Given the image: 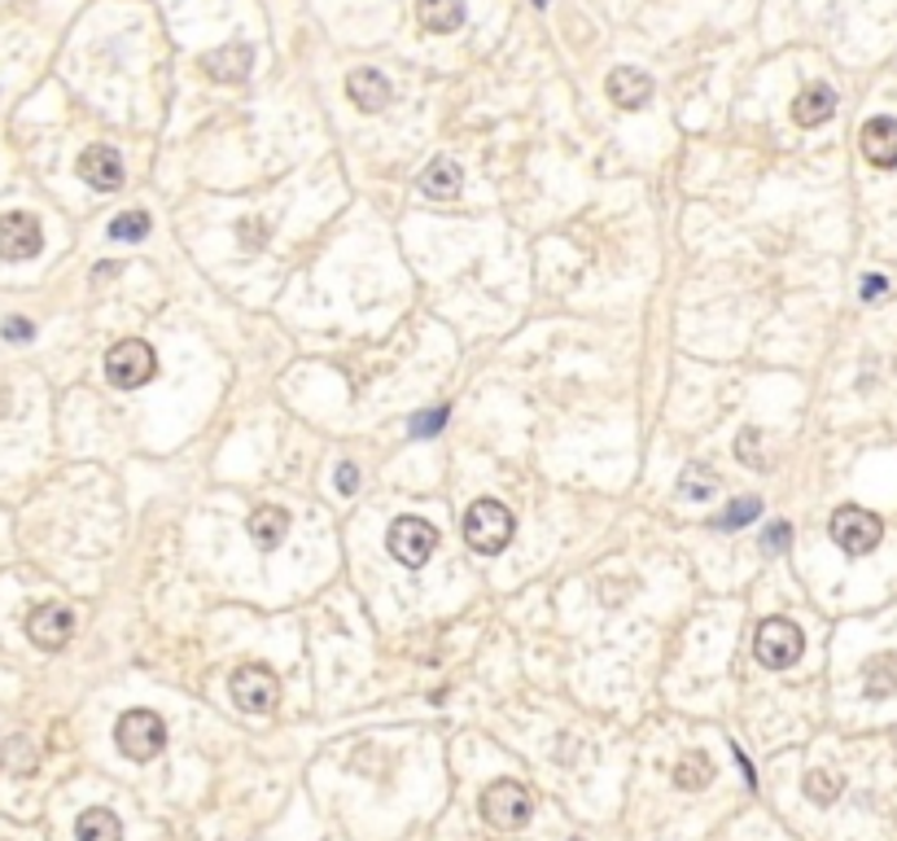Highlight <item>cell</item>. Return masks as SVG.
<instances>
[{"instance_id":"1","label":"cell","mask_w":897,"mask_h":841,"mask_svg":"<svg viewBox=\"0 0 897 841\" xmlns=\"http://www.w3.org/2000/svg\"><path fill=\"white\" fill-rule=\"evenodd\" d=\"M513 530H517V522H513L508 504H499V500H490V495L473 500L468 513H464V539H468V548L482 553V557H499V553L513 544Z\"/></svg>"},{"instance_id":"2","label":"cell","mask_w":897,"mask_h":841,"mask_svg":"<svg viewBox=\"0 0 897 841\" xmlns=\"http://www.w3.org/2000/svg\"><path fill=\"white\" fill-rule=\"evenodd\" d=\"M114 745H118L123 758L149 763V758H158L167 749V723H162V715L136 706V711H127L123 719L114 723Z\"/></svg>"},{"instance_id":"3","label":"cell","mask_w":897,"mask_h":841,"mask_svg":"<svg viewBox=\"0 0 897 841\" xmlns=\"http://www.w3.org/2000/svg\"><path fill=\"white\" fill-rule=\"evenodd\" d=\"M530 816H535V798H530L526 785H517V780H495V785H486V793H482V820H486L490 829L517 833V829L530 824Z\"/></svg>"},{"instance_id":"4","label":"cell","mask_w":897,"mask_h":841,"mask_svg":"<svg viewBox=\"0 0 897 841\" xmlns=\"http://www.w3.org/2000/svg\"><path fill=\"white\" fill-rule=\"evenodd\" d=\"M827 530H832V539H836V548H841L845 557H867V553L885 539V522H880L872 508H858V504L836 508L832 522H827Z\"/></svg>"},{"instance_id":"5","label":"cell","mask_w":897,"mask_h":841,"mask_svg":"<svg viewBox=\"0 0 897 841\" xmlns=\"http://www.w3.org/2000/svg\"><path fill=\"white\" fill-rule=\"evenodd\" d=\"M805 649V635L796 622L788 618H762L758 622V635H753V658L767 666V671H788Z\"/></svg>"},{"instance_id":"6","label":"cell","mask_w":897,"mask_h":841,"mask_svg":"<svg viewBox=\"0 0 897 841\" xmlns=\"http://www.w3.org/2000/svg\"><path fill=\"white\" fill-rule=\"evenodd\" d=\"M386 548L403 570H421L439 548V530L425 517H399L386 535Z\"/></svg>"},{"instance_id":"7","label":"cell","mask_w":897,"mask_h":841,"mask_svg":"<svg viewBox=\"0 0 897 841\" xmlns=\"http://www.w3.org/2000/svg\"><path fill=\"white\" fill-rule=\"evenodd\" d=\"M154 372H158V360H154L149 343H140V338H123L118 347H110V356H106V377H110V386H118V390L149 386Z\"/></svg>"},{"instance_id":"8","label":"cell","mask_w":897,"mask_h":841,"mask_svg":"<svg viewBox=\"0 0 897 841\" xmlns=\"http://www.w3.org/2000/svg\"><path fill=\"white\" fill-rule=\"evenodd\" d=\"M232 702L245 711V715H272L276 702H281V684L267 666H241L232 671Z\"/></svg>"},{"instance_id":"9","label":"cell","mask_w":897,"mask_h":841,"mask_svg":"<svg viewBox=\"0 0 897 841\" xmlns=\"http://www.w3.org/2000/svg\"><path fill=\"white\" fill-rule=\"evenodd\" d=\"M40 245H44V233H40V220L31 211H4L0 215V259L22 263V259H35Z\"/></svg>"},{"instance_id":"10","label":"cell","mask_w":897,"mask_h":841,"mask_svg":"<svg viewBox=\"0 0 897 841\" xmlns=\"http://www.w3.org/2000/svg\"><path fill=\"white\" fill-rule=\"evenodd\" d=\"M27 635H31L35 649L57 653V649L71 644V635H75V618H71L66 605L49 601V605H40V609H31V618H27Z\"/></svg>"},{"instance_id":"11","label":"cell","mask_w":897,"mask_h":841,"mask_svg":"<svg viewBox=\"0 0 897 841\" xmlns=\"http://www.w3.org/2000/svg\"><path fill=\"white\" fill-rule=\"evenodd\" d=\"M80 176H84V185H93L97 193H114V189H123V158H118V149H110V145H88L84 154H80Z\"/></svg>"},{"instance_id":"12","label":"cell","mask_w":897,"mask_h":841,"mask_svg":"<svg viewBox=\"0 0 897 841\" xmlns=\"http://www.w3.org/2000/svg\"><path fill=\"white\" fill-rule=\"evenodd\" d=\"M250 66H254V49L232 40V44H220L202 57V71L215 80V84H245L250 80Z\"/></svg>"},{"instance_id":"13","label":"cell","mask_w":897,"mask_h":841,"mask_svg":"<svg viewBox=\"0 0 897 841\" xmlns=\"http://www.w3.org/2000/svg\"><path fill=\"white\" fill-rule=\"evenodd\" d=\"M858 140H863V158H867L872 167L894 171L897 167V119H889V115L867 119L863 123V132H858Z\"/></svg>"},{"instance_id":"14","label":"cell","mask_w":897,"mask_h":841,"mask_svg":"<svg viewBox=\"0 0 897 841\" xmlns=\"http://www.w3.org/2000/svg\"><path fill=\"white\" fill-rule=\"evenodd\" d=\"M604 93H609V102L622 106V111H644L648 97H653V80H648L644 71H635V66H618V71H609Z\"/></svg>"},{"instance_id":"15","label":"cell","mask_w":897,"mask_h":841,"mask_svg":"<svg viewBox=\"0 0 897 841\" xmlns=\"http://www.w3.org/2000/svg\"><path fill=\"white\" fill-rule=\"evenodd\" d=\"M346 97H350L363 115H377V111L390 106V80H386L381 71H372V66L350 71V75H346Z\"/></svg>"},{"instance_id":"16","label":"cell","mask_w":897,"mask_h":841,"mask_svg":"<svg viewBox=\"0 0 897 841\" xmlns=\"http://www.w3.org/2000/svg\"><path fill=\"white\" fill-rule=\"evenodd\" d=\"M460 189H464V171H460V162L447 158V154H439V158L421 171V193H425V198L451 202V198H460Z\"/></svg>"},{"instance_id":"17","label":"cell","mask_w":897,"mask_h":841,"mask_svg":"<svg viewBox=\"0 0 897 841\" xmlns=\"http://www.w3.org/2000/svg\"><path fill=\"white\" fill-rule=\"evenodd\" d=\"M832 115H836V93L827 84H805L792 102V119L801 127H823Z\"/></svg>"},{"instance_id":"18","label":"cell","mask_w":897,"mask_h":841,"mask_svg":"<svg viewBox=\"0 0 897 841\" xmlns=\"http://www.w3.org/2000/svg\"><path fill=\"white\" fill-rule=\"evenodd\" d=\"M250 539L263 548V553H272V548H281L285 544V535H289V513L285 508H276V504H263V508H254L250 513Z\"/></svg>"},{"instance_id":"19","label":"cell","mask_w":897,"mask_h":841,"mask_svg":"<svg viewBox=\"0 0 897 841\" xmlns=\"http://www.w3.org/2000/svg\"><path fill=\"white\" fill-rule=\"evenodd\" d=\"M416 22L430 35H451L464 27V0H416Z\"/></svg>"},{"instance_id":"20","label":"cell","mask_w":897,"mask_h":841,"mask_svg":"<svg viewBox=\"0 0 897 841\" xmlns=\"http://www.w3.org/2000/svg\"><path fill=\"white\" fill-rule=\"evenodd\" d=\"M863 693L867 702H885L897 693V653H876L863 666Z\"/></svg>"},{"instance_id":"21","label":"cell","mask_w":897,"mask_h":841,"mask_svg":"<svg viewBox=\"0 0 897 841\" xmlns=\"http://www.w3.org/2000/svg\"><path fill=\"white\" fill-rule=\"evenodd\" d=\"M75 841H123V824L110 807H88L75 820Z\"/></svg>"},{"instance_id":"22","label":"cell","mask_w":897,"mask_h":841,"mask_svg":"<svg viewBox=\"0 0 897 841\" xmlns=\"http://www.w3.org/2000/svg\"><path fill=\"white\" fill-rule=\"evenodd\" d=\"M674 785L687 789V793L709 789V785H714V763H709V754H683L678 767H674Z\"/></svg>"},{"instance_id":"23","label":"cell","mask_w":897,"mask_h":841,"mask_svg":"<svg viewBox=\"0 0 897 841\" xmlns=\"http://www.w3.org/2000/svg\"><path fill=\"white\" fill-rule=\"evenodd\" d=\"M758 513H762V500H758V495H740V500H731L709 526H714V530H740V526H749Z\"/></svg>"},{"instance_id":"24","label":"cell","mask_w":897,"mask_h":841,"mask_svg":"<svg viewBox=\"0 0 897 841\" xmlns=\"http://www.w3.org/2000/svg\"><path fill=\"white\" fill-rule=\"evenodd\" d=\"M110 238L114 241H140L149 238V211H123L110 220Z\"/></svg>"},{"instance_id":"25","label":"cell","mask_w":897,"mask_h":841,"mask_svg":"<svg viewBox=\"0 0 897 841\" xmlns=\"http://www.w3.org/2000/svg\"><path fill=\"white\" fill-rule=\"evenodd\" d=\"M836 793H841V776H832V771H810L805 776V798L810 802L827 807V802H836Z\"/></svg>"},{"instance_id":"26","label":"cell","mask_w":897,"mask_h":841,"mask_svg":"<svg viewBox=\"0 0 897 841\" xmlns=\"http://www.w3.org/2000/svg\"><path fill=\"white\" fill-rule=\"evenodd\" d=\"M714 486H718V479H714V470L709 465H687L683 470V495L687 500H705V495H714Z\"/></svg>"},{"instance_id":"27","label":"cell","mask_w":897,"mask_h":841,"mask_svg":"<svg viewBox=\"0 0 897 841\" xmlns=\"http://www.w3.org/2000/svg\"><path fill=\"white\" fill-rule=\"evenodd\" d=\"M447 417H451L447 408H430V412H416L408 430H412V439H434V434L447 425Z\"/></svg>"},{"instance_id":"28","label":"cell","mask_w":897,"mask_h":841,"mask_svg":"<svg viewBox=\"0 0 897 841\" xmlns=\"http://www.w3.org/2000/svg\"><path fill=\"white\" fill-rule=\"evenodd\" d=\"M788 539H792V526H788V522H771L767 535H762V548H767V553H784Z\"/></svg>"},{"instance_id":"29","label":"cell","mask_w":897,"mask_h":841,"mask_svg":"<svg viewBox=\"0 0 897 841\" xmlns=\"http://www.w3.org/2000/svg\"><path fill=\"white\" fill-rule=\"evenodd\" d=\"M0 334H4L9 343H31V338H35V325L22 320V316H9V320L0 325Z\"/></svg>"},{"instance_id":"30","label":"cell","mask_w":897,"mask_h":841,"mask_svg":"<svg viewBox=\"0 0 897 841\" xmlns=\"http://www.w3.org/2000/svg\"><path fill=\"white\" fill-rule=\"evenodd\" d=\"M885 294H889V276L867 272V276H863V303H880Z\"/></svg>"},{"instance_id":"31","label":"cell","mask_w":897,"mask_h":841,"mask_svg":"<svg viewBox=\"0 0 897 841\" xmlns=\"http://www.w3.org/2000/svg\"><path fill=\"white\" fill-rule=\"evenodd\" d=\"M359 491V465L355 461H341L337 465V495H355Z\"/></svg>"},{"instance_id":"32","label":"cell","mask_w":897,"mask_h":841,"mask_svg":"<svg viewBox=\"0 0 897 841\" xmlns=\"http://www.w3.org/2000/svg\"><path fill=\"white\" fill-rule=\"evenodd\" d=\"M236 238L250 241L245 250H258V245H263V224H258V220H245V224H236Z\"/></svg>"},{"instance_id":"33","label":"cell","mask_w":897,"mask_h":841,"mask_svg":"<svg viewBox=\"0 0 897 841\" xmlns=\"http://www.w3.org/2000/svg\"><path fill=\"white\" fill-rule=\"evenodd\" d=\"M535 4H552V0H535Z\"/></svg>"}]
</instances>
